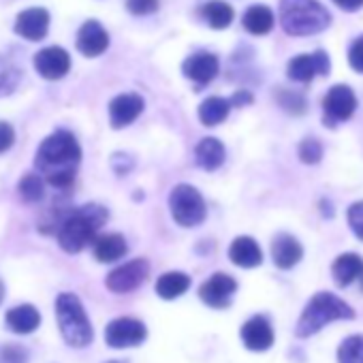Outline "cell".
<instances>
[{
  "instance_id": "1",
  "label": "cell",
  "mask_w": 363,
  "mask_h": 363,
  "mask_svg": "<svg viewBox=\"0 0 363 363\" xmlns=\"http://www.w3.org/2000/svg\"><path fill=\"white\" fill-rule=\"evenodd\" d=\"M79 162L82 147L75 135L69 130H56L45 137L35 156V167L39 169L41 177L58 191H67L73 184Z\"/></svg>"
},
{
  "instance_id": "2",
  "label": "cell",
  "mask_w": 363,
  "mask_h": 363,
  "mask_svg": "<svg viewBox=\"0 0 363 363\" xmlns=\"http://www.w3.org/2000/svg\"><path fill=\"white\" fill-rule=\"evenodd\" d=\"M107 218H109V212L99 203H86L82 208L71 210L58 231L60 248L65 252L75 255L84 250L88 244H94Z\"/></svg>"
},
{
  "instance_id": "3",
  "label": "cell",
  "mask_w": 363,
  "mask_h": 363,
  "mask_svg": "<svg viewBox=\"0 0 363 363\" xmlns=\"http://www.w3.org/2000/svg\"><path fill=\"white\" fill-rule=\"evenodd\" d=\"M280 22L286 35L310 37L323 33L331 16L318 0H280Z\"/></svg>"
},
{
  "instance_id": "4",
  "label": "cell",
  "mask_w": 363,
  "mask_h": 363,
  "mask_svg": "<svg viewBox=\"0 0 363 363\" xmlns=\"http://www.w3.org/2000/svg\"><path fill=\"white\" fill-rule=\"evenodd\" d=\"M342 318H354V310L337 295L320 291L303 308V312L297 320L295 333H297V337H310V335L318 333L325 325H329L333 320H342Z\"/></svg>"
},
{
  "instance_id": "5",
  "label": "cell",
  "mask_w": 363,
  "mask_h": 363,
  "mask_svg": "<svg viewBox=\"0 0 363 363\" xmlns=\"http://www.w3.org/2000/svg\"><path fill=\"white\" fill-rule=\"evenodd\" d=\"M56 318H58V327L60 333L65 337V342L73 348H86L92 337V325L90 318L79 301L77 295L73 293H60L56 299Z\"/></svg>"
},
{
  "instance_id": "6",
  "label": "cell",
  "mask_w": 363,
  "mask_h": 363,
  "mask_svg": "<svg viewBox=\"0 0 363 363\" xmlns=\"http://www.w3.org/2000/svg\"><path fill=\"white\" fill-rule=\"evenodd\" d=\"M169 210H171L173 220L179 227H186V229L199 227L208 216V208H206L201 193L191 184L173 186V191L169 193Z\"/></svg>"
},
{
  "instance_id": "7",
  "label": "cell",
  "mask_w": 363,
  "mask_h": 363,
  "mask_svg": "<svg viewBox=\"0 0 363 363\" xmlns=\"http://www.w3.org/2000/svg\"><path fill=\"white\" fill-rule=\"evenodd\" d=\"M147 337V329L141 320L130 318V316H120L113 318L105 327V342L111 348H130L139 346Z\"/></svg>"
},
{
  "instance_id": "8",
  "label": "cell",
  "mask_w": 363,
  "mask_h": 363,
  "mask_svg": "<svg viewBox=\"0 0 363 363\" xmlns=\"http://www.w3.org/2000/svg\"><path fill=\"white\" fill-rule=\"evenodd\" d=\"M357 109V96L348 86H333L325 99H323V111H325V124L335 126L337 122H346Z\"/></svg>"
},
{
  "instance_id": "9",
  "label": "cell",
  "mask_w": 363,
  "mask_h": 363,
  "mask_svg": "<svg viewBox=\"0 0 363 363\" xmlns=\"http://www.w3.org/2000/svg\"><path fill=\"white\" fill-rule=\"evenodd\" d=\"M147 274H150L147 261L145 259H133V261L116 267L113 272H109L105 284L111 293H130L145 282Z\"/></svg>"
},
{
  "instance_id": "10",
  "label": "cell",
  "mask_w": 363,
  "mask_h": 363,
  "mask_svg": "<svg viewBox=\"0 0 363 363\" xmlns=\"http://www.w3.org/2000/svg\"><path fill=\"white\" fill-rule=\"evenodd\" d=\"M238 291V280L229 274H214L212 278H208L201 289H199V297L203 303H208L210 308H216V310H225L231 306L233 301V295Z\"/></svg>"
},
{
  "instance_id": "11",
  "label": "cell",
  "mask_w": 363,
  "mask_h": 363,
  "mask_svg": "<svg viewBox=\"0 0 363 363\" xmlns=\"http://www.w3.org/2000/svg\"><path fill=\"white\" fill-rule=\"evenodd\" d=\"M329 69H331L329 56H327L325 52L318 50V52H314V54H301V56L293 58V60L289 62L286 73H289V77H291L293 82L306 84V82H312L316 75H327Z\"/></svg>"
},
{
  "instance_id": "12",
  "label": "cell",
  "mask_w": 363,
  "mask_h": 363,
  "mask_svg": "<svg viewBox=\"0 0 363 363\" xmlns=\"http://www.w3.org/2000/svg\"><path fill=\"white\" fill-rule=\"evenodd\" d=\"M35 69L50 82L62 79L71 69V56L62 48H45L35 56Z\"/></svg>"
},
{
  "instance_id": "13",
  "label": "cell",
  "mask_w": 363,
  "mask_h": 363,
  "mask_svg": "<svg viewBox=\"0 0 363 363\" xmlns=\"http://www.w3.org/2000/svg\"><path fill=\"white\" fill-rule=\"evenodd\" d=\"M240 337L244 342V346L248 350H257V352H263L267 348H272L274 344V329H272V323L257 314L252 318H248L244 325H242V331H240Z\"/></svg>"
},
{
  "instance_id": "14",
  "label": "cell",
  "mask_w": 363,
  "mask_h": 363,
  "mask_svg": "<svg viewBox=\"0 0 363 363\" xmlns=\"http://www.w3.org/2000/svg\"><path fill=\"white\" fill-rule=\"evenodd\" d=\"M182 71H184V75L191 82H195L197 86H208L218 75L220 62L210 52H197V54H193L191 58L184 60V65H182Z\"/></svg>"
},
{
  "instance_id": "15",
  "label": "cell",
  "mask_w": 363,
  "mask_h": 363,
  "mask_svg": "<svg viewBox=\"0 0 363 363\" xmlns=\"http://www.w3.org/2000/svg\"><path fill=\"white\" fill-rule=\"evenodd\" d=\"M141 111H143V99L135 92H126L109 103V122L113 128H124L133 124Z\"/></svg>"
},
{
  "instance_id": "16",
  "label": "cell",
  "mask_w": 363,
  "mask_h": 363,
  "mask_svg": "<svg viewBox=\"0 0 363 363\" xmlns=\"http://www.w3.org/2000/svg\"><path fill=\"white\" fill-rule=\"evenodd\" d=\"M107 48H109V35H107V30L96 20H88L79 28V33H77V50L86 58H96Z\"/></svg>"
},
{
  "instance_id": "17",
  "label": "cell",
  "mask_w": 363,
  "mask_h": 363,
  "mask_svg": "<svg viewBox=\"0 0 363 363\" xmlns=\"http://www.w3.org/2000/svg\"><path fill=\"white\" fill-rule=\"evenodd\" d=\"M50 30V13L48 9L35 7L28 11H22L16 20V33L28 41H41Z\"/></svg>"
},
{
  "instance_id": "18",
  "label": "cell",
  "mask_w": 363,
  "mask_h": 363,
  "mask_svg": "<svg viewBox=\"0 0 363 363\" xmlns=\"http://www.w3.org/2000/svg\"><path fill=\"white\" fill-rule=\"evenodd\" d=\"M301 257H303V248L293 235L280 233V235L274 238V242H272V259H274L276 267L291 269L301 261Z\"/></svg>"
},
{
  "instance_id": "19",
  "label": "cell",
  "mask_w": 363,
  "mask_h": 363,
  "mask_svg": "<svg viewBox=\"0 0 363 363\" xmlns=\"http://www.w3.org/2000/svg\"><path fill=\"white\" fill-rule=\"evenodd\" d=\"M229 259L238 265V267H257L263 263V252L259 248V244L248 238V235H240L233 240L231 248H229Z\"/></svg>"
},
{
  "instance_id": "20",
  "label": "cell",
  "mask_w": 363,
  "mask_h": 363,
  "mask_svg": "<svg viewBox=\"0 0 363 363\" xmlns=\"http://www.w3.org/2000/svg\"><path fill=\"white\" fill-rule=\"evenodd\" d=\"M7 320V327L13 331V333H20V335H26V333H33L39 325H41V314L35 306L30 303H22V306H16L7 312L5 316Z\"/></svg>"
},
{
  "instance_id": "21",
  "label": "cell",
  "mask_w": 363,
  "mask_h": 363,
  "mask_svg": "<svg viewBox=\"0 0 363 363\" xmlns=\"http://www.w3.org/2000/svg\"><path fill=\"white\" fill-rule=\"evenodd\" d=\"M361 272H363V261H361V257L354 255V252H344V255H340V257L333 261V265H331V274H333V280H335L337 286H348V284H352V282L361 276Z\"/></svg>"
},
{
  "instance_id": "22",
  "label": "cell",
  "mask_w": 363,
  "mask_h": 363,
  "mask_svg": "<svg viewBox=\"0 0 363 363\" xmlns=\"http://www.w3.org/2000/svg\"><path fill=\"white\" fill-rule=\"evenodd\" d=\"M197 164L206 171H216L225 162V145L216 137H206L195 147Z\"/></svg>"
},
{
  "instance_id": "23",
  "label": "cell",
  "mask_w": 363,
  "mask_h": 363,
  "mask_svg": "<svg viewBox=\"0 0 363 363\" xmlns=\"http://www.w3.org/2000/svg\"><path fill=\"white\" fill-rule=\"evenodd\" d=\"M128 246L120 233H105L94 240V257L101 263H113L126 255Z\"/></svg>"
},
{
  "instance_id": "24",
  "label": "cell",
  "mask_w": 363,
  "mask_h": 363,
  "mask_svg": "<svg viewBox=\"0 0 363 363\" xmlns=\"http://www.w3.org/2000/svg\"><path fill=\"white\" fill-rule=\"evenodd\" d=\"M191 286V276L184 272H167L156 280V295L162 299H177Z\"/></svg>"
},
{
  "instance_id": "25",
  "label": "cell",
  "mask_w": 363,
  "mask_h": 363,
  "mask_svg": "<svg viewBox=\"0 0 363 363\" xmlns=\"http://www.w3.org/2000/svg\"><path fill=\"white\" fill-rule=\"evenodd\" d=\"M244 28L250 35H267L274 28V11L265 5H252L244 13Z\"/></svg>"
},
{
  "instance_id": "26",
  "label": "cell",
  "mask_w": 363,
  "mask_h": 363,
  "mask_svg": "<svg viewBox=\"0 0 363 363\" xmlns=\"http://www.w3.org/2000/svg\"><path fill=\"white\" fill-rule=\"evenodd\" d=\"M229 109H231V101L223 96H210L199 105V120L206 126H216L227 120Z\"/></svg>"
},
{
  "instance_id": "27",
  "label": "cell",
  "mask_w": 363,
  "mask_h": 363,
  "mask_svg": "<svg viewBox=\"0 0 363 363\" xmlns=\"http://www.w3.org/2000/svg\"><path fill=\"white\" fill-rule=\"evenodd\" d=\"M203 18L214 30H223L233 22V9L225 0H210L208 5H203Z\"/></svg>"
},
{
  "instance_id": "28",
  "label": "cell",
  "mask_w": 363,
  "mask_h": 363,
  "mask_svg": "<svg viewBox=\"0 0 363 363\" xmlns=\"http://www.w3.org/2000/svg\"><path fill=\"white\" fill-rule=\"evenodd\" d=\"M18 191L26 203H39L45 197V179L39 173H26L20 179Z\"/></svg>"
},
{
  "instance_id": "29",
  "label": "cell",
  "mask_w": 363,
  "mask_h": 363,
  "mask_svg": "<svg viewBox=\"0 0 363 363\" xmlns=\"http://www.w3.org/2000/svg\"><path fill=\"white\" fill-rule=\"evenodd\" d=\"M337 363H363V333L348 335L340 344Z\"/></svg>"
},
{
  "instance_id": "30",
  "label": "cell",
  "mask_w": 363,
  "mask_h": 363,
  "mask_svg": "<svg viewBox=\"0 0 363 363\" xmlns=\"http://www.w3.org/2000/svg\"><path fill=\"white\" fill-rule=\"evenodd\" d=\"M20 79H22V71L18 69V65H13L7 58H0V96L16 92Z\"/></svg>"
},
{
  "instance_id": "31",
  "label": "cell",
  "mask_w": 363,
  "mask_h": 363,
  "mask_svg": "<svg viewBox=\"0 0 363 363\" xmlns=\"http://www.w3.org/2000/svg\"><path fill=\"white\" fill-rule=\"evenodd\" d=\"M299 158L306 164H316L323 158V143L316 137H308L299 143Z\"/></svg>"
},
{
  "instance_id": "32",
  "label": "cell",
  "mask_w": 363,
  "mask_h": 363,
  "mask_svg": "<svg viewBox=\"0 0 363 363\" xmlns=\"http://www.w3.org/2000/svg\"><path fill=\"white\" fill-rule=\"evenodd\" d=\"M278 103L289 111V113H303L306 111V99L297 92H289V90H280L278 92Z\"/></svg>"
},
{
  "instance_id": "33",
  "label": "cell",
  "mask_w": 363,
  "mask_h": 363,
  "mask_svg": "<svg viewBox=\"0 0 363 363\" xmlns=\"http://www.w3.org/2000/svg\"><path fill=\"white\" fill-rule=\"evenodd\" d=\"M348 225H350V229H352V233L359 238V240H363V201H357V203H352L350 208H348Z\"/></svg>"
},
{
  "instance_id": "34",
  "label": "cell",
  "mask_w": 363,
  "mask_h": 363,
  "mask_svg": "<svg viewBox=\"0 0 363 363\" xmlns=\"http://www.w3.org/2000/svg\"><path fill=\"white\" fill-rule=\"evenodd\" d=\"M126 7L133 16H150L158 9V0H126Z\"/></svg>"
},
{
  "instance_id": "35",
  "label": "cell",
  "mask_w": 363,
  "mask_h": 363,
  "mask_svg": "<svg viewBox=\"0 0 363 363\" xmlns=\"http://www.w3.org/2000/svg\"><path fill=\"white\" fill-rule=\"evenodd\" d=\"M348 62L357 73H363V37L357 39L348 50Z\"/></svg>"
},
{
  "instance_id": "36",
  "label": "cell",
  "mask_w": 363,
  "mask_h": 363,
  "mask_svg": "<svg viewBox=\"0 0 363 363\" xmlns=\"http://www.w3.org/2000/svg\"><path fill=\"white\" fill-rule=\"evenodd\" d=\"M0 363H26V352L20 346H5L0 352Z\"/></svg>"
},
{
  "instance_id": "37",
  "label": "cell",
  "mask_w": 363,
  "mask_h": 363,
  "mask_svg": "<svg viewBox=\"0 0 363 363\" xmlns=\"http://www.w3.org/2000/svg\"><path fill=\"white\" fill-rule=\"evenodd\" d=\"M16 143V130L11 124L0 122V154H5Z\"/></svg>"
},
{
  "instance_id": "38",
  "label": "cell",
  "mask_w": 363,
  "mask_h": 363,
  "mask_svg": "<svg viewBox=\"0 0 363 363\" xmlns=\"http://www.w3.org/2000/svg\"><path fill=\"white\" fill-rule=\"evenodd\" d=\"M248 103H252V94H250V92H246V90L235 92V94H233V99H231V105H235V107H242V105H248Z\"/></svg>"
},
{
  "instance_id": "39",
  "label": "cell",
  "mask_w": 363,
  "mask_h": 363,
  "mask_svg": "<svg viewBox=\"0 0 363 363\" xmlns=\"http://www.w3.org/2000/svg\"><path fill=\"white\" fill-rule=\"evenodd\" d=\"M333 3H335L337 7L346 9V11H354V9H359V7L363 5V0H333Z\"/></svg>"
},
{
  "instance_id": "40",
  "label": "cell",
  "mask_w": 363,
  "mask_h": 363,
  "mask_svg": "<svg viewBox=\"0 0 363 363\" xmlns=\"http://www.w3.org/2000/svg\"><path fill=\"white\" fill-rule=\"evenodd\" d=\"M3 299H5V284L0 280V303H3Z\"/></svg>"
},
{
  "instance_id": "41",
  "label": "cell",
  "mask_w": 363,
  "mask_h": 363,
  "mask_svg": "<svg viewBox=\"0 0 363 363\" xmlns=\"http://www.w3.org/2000/svg\"><path fill=\"white\" fill-rule=\"evenodd\" d=\"M359 280H361V289H363V272H361V276H359Z\"/></svg>"
},
{
  "instance_id": "42",
  "label": "cell",
  "mask_w": 363,
  "mask_h": 363,
  "mask_svg": "<svg viewBox=\"0 0 363 363\" xmlns=\"http://www.w3.org/2000/svg\"><path fill=\"white\" fill-rule=\"evenodd\" d=\"M111 363H116V361H111Z\"/></svg>"
}]
</instances>
